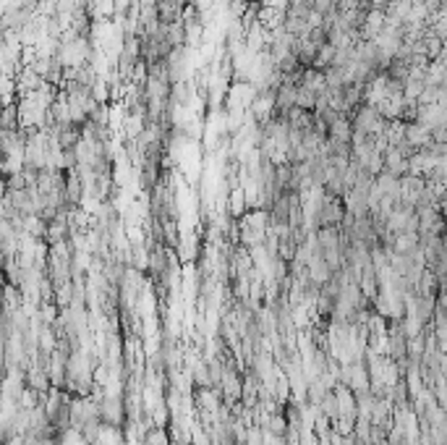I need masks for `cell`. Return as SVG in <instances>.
<instances>
[{
	"instance_id": "cell-1",
	"label": "cell",
	"mask_w": 447,
	"mask_h": 445,
	"mask_svg": "<svg viewBox=\"0 0 447 445\" xmlns=\"http://www.w3.org/2000/svg\"><path fill=\"white\" fill-rule=\"evenodd\" d=\"M144 445H168V435L163 430H152V432H146Z\"/></svg>"
}]
</instances>
